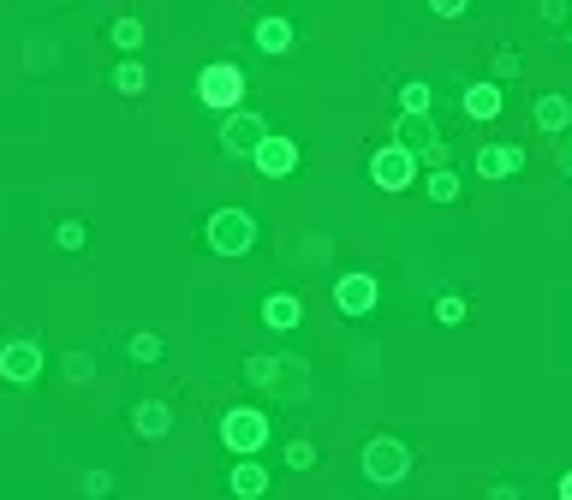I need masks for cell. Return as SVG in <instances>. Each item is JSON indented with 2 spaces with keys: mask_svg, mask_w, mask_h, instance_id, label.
<instances>
[{
  "mask_svg": "<svg viewBox=\"0 0 572 500\" xmlns=\"http://www.w3.org/2000/svg\"><path fill=\"white\" fill-rule=\"evenodd\" d=\"M358 471L376 483V489H393V483L412 477V447L400 441V435H370L358 453Z\"/></svg>",
  "mask_w": 572,
  "mask_h": 500,
  "instance_id": "1",
  "label": "cell"
},
{
  "mask_svg": "<svg viewBox=\"0 0 572 500\" xmlns=\"http://www.w3.org/2000/svg\"><path fill=\"white\" fill-rule=\"evenodd\" d=\"M197 101L215 113H233L245 108V66H233V60H209V66L197 72Z\"/></svg>",
  "mask_w": 572,
  "mask_h": 500,
  "instance_id": "2",
  "label": "cell"
},
{
  "mask_svg": "<svg viewBox=\"0 0 572 500\" xmlns=\"http://www.w3.org/2000/svg\"><path fill=\"white\" fill-rule=\"evenodd\" d=\"M221 447L233 459L263 453V447H269V412H257V405H227L221 412Z\"/></svg>",
  "mask_w": 572,
  "mask_h": 500,
  "instance_id": "3",
  "label": "cell"
},
{
  "mask_svg": "<svg viewBox=\"0 0 572 500\" xmlns=\"http://www.w3.org/2000/svg\"><path fill=\"white\" fill-rule=\"evenodd\" d=\"M209 251L215 256H251L257 251V215L251 209H215L209 215Z\"/></svg>",
  "mask_w": 572,
  "mask_h": 500,
  "instance_id": "4",
  "label": "cell"
},
{
  "mask_svg": "<svg viewBox=\"0 0 572 500\" xmlns=\"http://www.w3.org/2000/svg\"><path fill=\"white\" fill-rule=\"evenodd\" d=\"M393 137H400L424 167H448V144H441V132H436V113H400V120H393Z\"/></svg>",
  "mask_w": 572,
  "mask_h": 500,
  "instance_id": "5",
  "label": "cell"
},
{
  "mask_svg": "<svg viewBox=\"0 0 572 500\" xmlns=\"http://www.w3.org/2000/svg\"><path fill=\"white\" fill-rule=\"evenodd\" d=\"M381 304V280L364 275V268H346V275L334 280V310L346 316V322H364V316H376Z\"/></svg>",
  "mask_w": 572,
  "mask_h": 500,
  "instance_id": "6",
  "label": "cell"
},
{
  "mask_svg": "<svg viewBox=\"0 0 572 500\" xmlns=\"http://www.w3.org/2000/svg\"><path fill=\"white\" fill-rule=\"evenodd\" d=\"M417 161L412 149L400 144V137H393V144H381L376 156H370V185H381V191H412L417 185Z\"/></svg>",
  "mask_w": 572,
  "mask_h": 500,
  "instance_id": "7",
  "label": "cell"
},
{
  "mask_svg": "<svg viewBox=\"0 0 572 500\" xmlns=\"http://www.w3.org/2000/svg\"><path fill=\"white\" fill-rule=\"evenodd\" d=\"M263 137H269V120H263V113H251V108H233V113L221 120V156L251 161Z\"/></svg>",
  "mask_w": 572,
  "mask_h": 500,
  "instance_id": "8",
  "label": "cell"
},
{
  "mask_svg": "<svg viewBox=\"0 0 572 500\" xmlns=\"http://www.w3.org/2000/svg\"><path fill=\"white\" fill-rule=\"evenodd\" d=\"M42 369H48V352H42L36 340H7V345H0V381H12V388H31Z\"/></svg>",
  "mask_w": 572,
  "mask_h": 500,
  "instance_id": "9",
  "label": "cell"
},
{
  "mask_svg": "<svg viewBox=\"0 0 572 500\" xmlns=\"http://www.w3.org/2000/svg\"><path fill=\"white\" fill-rule=\"evenodd\" d=\"M299 161H304V149L292 144V137H281V132H269L257 144V156H251V167H257L263 179H292L299 173Z\"/></svg>",
  "mask_w": 572,
  "mask_h": 500,
  "instance_id": "10",
  "label": "cell"
},
{
  "mask_svg": "<svg viewBox=\"0 0 572 500\" xmlns=\"http://www.w3.org/2000/svg\"><path fill=\"white\" fill-rule=\"evenodd\" d=\"M460 108H465V120L489 125V120H501L507 96H501V84H495V78H477V84H465V89H460Z\"/></svg>",
  "mask_w": 572,
  "mask_h": 500,
  "instance_id": "11",
  "label": "cell"
},
{
  "mask_svg": "<svg viewBox=\"0 0 572 500\" xmlns=\"http://www.w3.org/2000/svg\"><path fill=\"white\" fill-rule=\"evenodd\" d=\"M513 173H525V149L519 144H483L477 149V179H513Z\"/></svg>",
  "mask_w": 572,
  "mask_h": 500,
  "instance_id": "12",
  "label": "cell"
},
{
  "mask_svg": "<svg viewBox=\"0 0 572 500\" xmlns=\"http://www.w3.org/2000/svg\"><path fill=\"white\" fill-rule=\"evenodd\" d=\"M132 435L137 441H168L173 435V405L168 400H137L132 405Z\"/></svg>",
  "mask_w": 572,
  "mask_h": 500,
  "instance_id": "13",
  "label": "cell"
},
{
  "mask_svg": "<svg viewBox=\"0 0 572 500\" xmlns=\"http://www.w3.org/2000/svg\"><path fill=\"white\" fill-rule=\"evenodd\" d=\"M269 483H275V477H269V471H263L251 453H245V459H233V471H227V495H239V500L269 495Z\"/></svg>",
  "mask_w": 572,
  "mask_h": 500,
  "instance_id": "14",
  "label": "cell"
},
{
  "mask_svg": "<svg viewBox=\"0 0 572 500\" xmlns=\"http://www.w3.org/2000/svg\"><path fill=\"white\" fill-rule=\"evenodd\" d=\"M251 42H257L263 54H292V48H299V31H292V19H281V12H269V19H257Z\"/></svg>",
  "mask_w": 572,
  "mask_h": 500,
  "instance_id": "15",
  "label": "cell"
},
{
  "mask_svg": "<svg viewBox=\"0 0 572 500\" xmlns=\"http://www.w3.org/2000/svg\"><path fill=\"white\" fill-rule=\"evenodd\" d=\"M299 322H304V298H299V292H269V298H263V328L287 333Z\"/></svg>",
  "mask_w": 572,
  "mask_h": 500,
  "instance_id": "16",
  "label": "cell"
},
{
  "mask_svg": "<svg viewBox=\"0 0 572 500\" xmlns=\"http://www.w3.org/2000/svg\"><path fill=\"white\" fill-rule=\"evenodd\" d=\"M275 393H281L287 405H304L311 400V364H304V357H281V381H275Z\"/></svg>",
  "mask_w": 572,
  "mask_h": 500,
  "instance_id": "17",
  "label": "cell"
},
{
  "mask_svg": "<svg viewBox=\"0 0 572 500\" xmlns=\"http://www.w3.org/2000/svg\"><path fill=\"white\" fill-rule=\"evenodd\" d=\"M531 120H537V132H549V137H561L567 125H572V101L567 96H537V108H531Z\"/></svg>",
  "mask_w": 572,
  "mask_h": 500,
  "instance_id": "18",
  "label": "cell"
},
{
  "mask_svg": "<svg viewBox=\"0 0 572 500\" xmlns=\"http://www.w3.org/2000/svg\"><path fill=\"white\" fill-rule=\"evenodd\" d=\"M245 381L251 388H263V393H275V381H281V357L275 352H251L245 357Z\"/></svg>",
  "mask_w": 572,
  "mask_h": 500,
  "instance_id": "19",
  "label": "cell"
},
{
  "mask_svg": "<svg viewBox=\"0 0 572 500\" xmlns=\"http://www.w3.org/2000/svg\"><path fill=\"white\" fill-rule=\"evenodd\" d=\"M113 89H120V96H144V89H149V66L137 54H125L120 66H113Z\"/></svg>",
  "mask_w": 572,
  "mask_h": 500,
  "instance_id": "20",
  "label": "cell"
},
{
  "mask_svg": "<svg viewBox=\"0 0 572 500\" xmlns=\"http://www.w3.org/2000/svg\"><path fill=\"white\" fill-rule=\"evenodd\" d=\"M424 191H429V203H460V191H465V179L453 173V167H429V179H424Z\"/></svg>",
  "mask_w": 572,
  "mask_h": 500,
  "instance_id": "21",
  "label": "cell"
},
{
  "mask_svg": "<svg viewBox=\"0 0 572 500\" xmlns=\"http://www.w3.org/2000/svg\"><path fill=\"white\" fill-rule=\"evenodd\" d=\"M108 42L120 48V54H137V48H144V19H132V12H125V19H113L108 24Z\"/></svg>",
  "mask_w": 572,
  "mask_h": 500,
  "instance_id": "22",
  "label": "cell"
},
{
  "mask_svg": "<svg viewBox=\"0 0 572 500\" xmlns=\"http://www.w3.org/2000/svg\"><path fill=\"white\" fill-rule=\"evenodd\" d=\"M400 113H436V89L424 78H405L400 84Z\"/></svg>",
  "mask_w": 572,
  "mask_h": 500,
  "instance_id": "23",
  "label": "cell"
},
{
  "mask_svg": "<svg viewBox=\"0 0 572 500\" xmlns=\"http://www.w3.org/2000/svg\"><path fill=\"white\" fill-rule=\"evenodd\" d=\"M125 352H132V364H161V352H168V340H161V333H132V340H125Z\"/></svg>",
  "mask_w": 572,
  "mask_h": 500,
  "instance_id": "24",
  "label": "cell"
},
{
  "mask_svg": "<svg viewBox=\"0 0 572 500\" xmlns=\"http://www.w3.org/2000/svg\"><path fill=\"white\" fill-rule=\"evenodd\" d=\"M60 376H66L72 388H84V381H96V357L90 352H66L60 357Z\"/></svg>",
  "mask_w": 572,
  "mask_h": 500,
  "instance_id": "25",
  "label": "cell"
},
{
  "mask_svg": "<svg viewBox=\"0 0 572 500\" xmlns=\"http://www.w3.org/2000/svg\"><path fill=\"white\" fill-rule=\"evenodd\" d=\"M54 245L60 251H84V245H90V227H84V221H60L54 227Z\"/></svg>",
  "mask_w": 572,
  "mask_h": 500,
  "instance_id": "26",
  "label": "cell"
},
{
  "mask_svg": "<svg viewBox=\"0 0 572 500\" xmlns=\"http://www.w3.org/2000/svg\"><path fill=\"white\" fill-rule=\"evenodd\" d=\"M436 322L441 328H460L465 322V298H460V292H441V298H436Z\"/></svg>",
  "mask_w": 572,
  "mask_h": 500,
  "instance_id": "27",
  "label": "cell"
},
{
  "mask_svg": "<svg viewBox=\"0 0 572 500\" xmlns=\"http://www.w3.org/2000/svg\"><path fill=\"white\" fill-rule=\"evenodd\" d=\"M287 471H316V447L304 441V435L299 441H287Z\"/></svg>",
  "mask_w": 572,
  "mask_h": 500,
  "instance_id": "28",
  "label": "cell"
},
{
  "mask_svg": "<svg viewBox=\"0 0 572 500\" xmlns=\"http://www.w3.org/2000/svg\"><path fill=\"white\" fill-rule=\"evenodd\" d=\"M54 60H60V48L48 36H31V66H54Z\"/></svg>",
  "mask_w": 572,
  "mask_h": 500,
  "instance_id": "29",
  "label": "cell"
},
{
  "mask_svg": "<svg viewBox=\"0 0 572 500\" xmlns=\"http://www.w3.org/2000/svg\"><path fill=\"white\" fill-rule=\"evenodd\" d=\"M78 489H84V495H113V477H108V471H84Z\"/></svg>",
  "mask_w": 572,
  "mask_h": 500,
  "instance_id": "30",
  "label": "cell"
},
{
  "mask_svg": "<svg viewBox=\"0 0 572 500\" xmlns=\"http://www.w3.org/2000/svg\"><path fill=\"white\" fill-rule=\"evenodd\" d=\"M519 72H525V60H519L513 48H501V54H495V78H519Z\"/></svg>",
  "mask_w": 572,
  "mask_h": 500,
  "instance_id": "31",
  "label": "cell"
},
{
  "mask_svg": "<svg viewBox=\"0 0 572 500\" xmlns=\"http://www.w3.org/2000/svg\"><path fill=\"white\" fill-rule=\"evenodd\" d=\"M465 7H472V0H429V12H436V19H465Z\"/></svg>",
  "mask_w": 572,
  "mask_h": 500,
  "instance_id": "32",
  "label": "cell"
},
{
  "mask_svg": "<svg viewBox=\"0 0 572 500\" xmlns=\"http://www.w3.org/2000/svg\"><path fill=\"white\" fill-rule=\"evenodd\" d=\"M543 19H549V24H567V0H543Z\"/></svg>",
  "mask_w": 572,
  "mask_h": 500,
  "instance_id": "33",
  "label": "cell"
},
{
  "mask_svg": "<svg viewBox=\"0 0 572 500\" xmlns=\"http://www.w3.org/2000/svg\"><path fill=\"white\" fill-rule=\"evenodd\" d=\"M555 495H561V500H572V471H567L561 483H555Z\"/></svg>",
  "mask_w": 572,
  "mask_h": 500,
  "instance_id": "34",
  "label": "cell"
},
{
  "mask_svg": "<svg viewBox=\"0 0 572 500\" xmlns=\"http://www.w3.org/2000/svg\"><path fill=\"white\" fill-rule=\"evenodd\" d=\"M561 173L572 179V149H561Z\"/></svg>",
  "mask_w": 572,
  "mask_h": 500,
  "instance_id": "35",
  "label": "cell"
},
{
  "mask_svg": "<svg viewBox=\"0 0 572 500\" xmlns=\"http://www.w3.org/2000/svg\"><path fill=\"white\" fill-rule=\"evenodd\" d=\"M567 42H572V31H567Z\"/></svg>",
  "mask_w": 572,
  "mask_h": 500,
  "instance_id": "36",
  "label": "cell"
}]
</instances>
